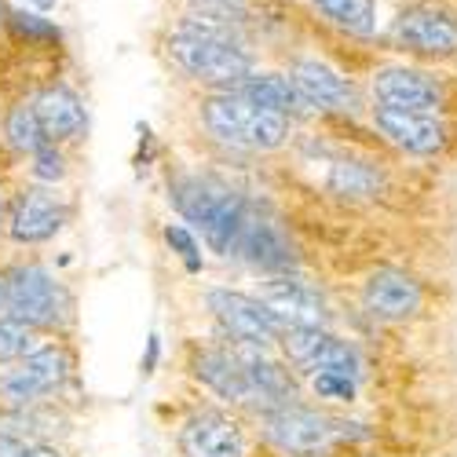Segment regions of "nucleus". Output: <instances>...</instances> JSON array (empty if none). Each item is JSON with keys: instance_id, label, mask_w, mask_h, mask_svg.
I'll return each mask as SVG.
<instances>
[{"instance_id": "nucleus-24", "label": "nucleus", "mask_w": 457, "mask_h": 457, "mask_svg": "<svg viewBox=\"0 0 457 457\" xmlns=\"http://www.w3.org/2000/svg\"><path fill=\"white\" fill-rule=\"evenodd\" d=\"M41 329H33V326H26V322H19L15 315H0V362H22L26 355H33L37 348V337Z\"/></svg>"}, {"instance_id": "nucleus-34", "label": "nucleus", "mask_w": 457, "mask_h": 457, "mask_svg": "<svg viewBox=\"0 0 457 457\" xmlns=\"http://www.w3.org/2000/svg\"><path fill=\"white\" fill-rule=\"evenodd\" d=\"M202 4H231V0H202Z\"/></svg>"}, {"instance_id": "nucleus-14", "label": "nucleus", "mask_w": 457, "mask_h": 457, "mask_svg": "<svg viewBox=\"0 0 457 457\" xmlns=\"http://www.w3.org/2000/svg\"><path fill=\"white\" fill-rule=\"evenodd\" d=\"M176 446L183 457H245V432L231 413L198 410L179 425Z\"/></svg>"}, {"instance_id": "nucleus-11", "label": "nucleus", "mask_w": 457, "mask_h": 457, "mask_svg": "<svg viewBox=\"0 0 457 457\" xmlns=\"http://www.w3.org/2000/svg\"><path fill=\"white\" fill-rule=\"evenodd\" d=\"M73 209L48 187H22L8 209V238L15 245H45L70 223Z\"/></svg>"}, {"instance_id": "nucleus-9", "label": "nucleus", "mask_w": 457, "mask_h": 457, "mask_svg": "<svg viewBox=\"0 0 457 457\" xmlns=\"http://www.w3.org/2000/svg\"><path fill=\"white\" fill-rule=\"evenodd\" d=\"M377 106L417 110V113H443L446 110V81L421 66H380L370 81Z\"/></svg>"}, {"instance_id": "nucleus-30", "label": "nucleus", "mask_w": 457, "mask_h": 457, "mask_svg": "<svg viewBox=\"0 0 457 457\" xmlns=\"http://www.w3.org/2000/svg\"><path fill=\"white\" fill-rule=\"evenodd\" d=\"M158 352H162V340H158V337H150V340H146V359H143V373H154Z\"/></svg>"}, {"instance_id": "nucleus-26", "label": "nucleus", "mask_w": 457, "mask_h": 457, "mask_svg": "<svg viewBox=\"0 0 457 457\" xmlns=\"http://www.w3.org/2000/svg\"><path fill=\"white\" fill-rule=\"evenodd\" d=\"M29 172H33V179H37V183H48V187L62 183V179H66V158H62L59 143H48V146L37 150Z\"/></svg>"}, {"instance_id": "nucleus-5", "label": "nucleus", "mask_w": 457, "mask_h": 457, "mask_svg": "<svg viewBox=\"0 0 457 457\" xmlns=\"http://www.w3.org/2000/svg\"><path fill=\"white\" fill-rule=\"evenodd\" d=\"M337 421L326 413L300 406V403H282L260 413V432L275 450L289 457H326L333 439H337Z\"/></svg>"}, {"instance_id": "nucleus-3", "label": "nucleus", "mask_w": 457, "mask_h": 457, "mask_svg": "<svg viewBox=\"0 0 457 457\" xmlns=\"http://www.w3.org/2000/svg\"><path fill=\"white\" fill-rule=\"evenodd\" d=\"M202 121L220 139L242 150H278L293 136L286 113L263 110L242 92H216L202 99Z\"/></svg>"}, {"instance_id": "nucleus-32", "label": "nucleus", "mask_w": 457, "mask_h": 457, "mask_svg": "<svg viewBox=\"0 0 457 457\" xmlns=\"http://www.w3.org/2000/svg\"><path fill=\"white\" fill-rule=\"evenodd\" d=\"M0 231H8V205H4V190H0Z\"/></svg>"}, {"instance_id": "nucleus-16", "label": "nucleus", "mask_w": 457, "mask_h": 457, "mask_svg": "<svg viewBox=\"0 0 457 457\" xmlns=\"http://www.w3.org/2000/svg\"><path fill=\"white\" fill-rule=\"evenodd\" d=\"M289 78L296 85V92L303 96L312 110H333V113H355L362 103H359V88L337 73L329 62L322 59H296Z\"/></svg>"}, {"instance_id": "nucleus-1", "label": "nucleus", "mask_w": 457, "mask_h": 457, "mask_svg": "<svg viewBox=\"0 0 457 457\" xmlns=\"http://www.w3.org/2000/svg\"><path fill=\"white\" fill-rule=\"evenodd\" d=\"M169 55L187 78L202 85H220L227 92L238 88L253 73V59L235 41L231 19H212V15L183 19V26L169 37Z\"/></svg>"}, {"instance_id": "nucleus-23", "label": "nucleus", "mask_w": 457, "mask_h": 457, "mask_svg": "<svg viewBox=\"0 0 457 457\" xmlns=\"http://www.w3.org/2000/svg\"><path fill=\"white\" fill-rule=\"evenodd\" d=\"M4 136L12 143V150H19V154H37L41 146H48V136H45V125L41 118H37V110L19 103L8 110V118H4Z\"/></svg>"}, {"instance_id": "nucleus-20", "label": "nucleus", "mask_w": 457, "mask_h": 457, "mask_svg": "<svg viewBox=\"0 0 457 457\" xmlns=\"http://www.w3.org/2000/svg\"><path fill=\"white\" fill-rule=\"evenodd\" d=\"M231 92H242V96L253 99L256 106L275 110V113H286V118L312 110L308 103H303V96L296 92L293 78H282V73H249V78H245L238 88H231Z\"/></svg>"}, {"instance_id": "nucleus-6", "label": "nucleus", "mask_w": 457, "mask_h": 457, "mask_svg": "<svg viewBox=\"0 0 457 457\" xmlns=\"http://www.w3.org/2000/svg\"><path fill=\"white\" fill-rule=\"evenodd\" d=\"M205 308L212 319L235 337V345H256L268 348L275 340L286 337L289 322L271 308L263 296H249L238 289H209L205 293Z\"/></svg>"}, {"instance_id": "nucleus-18", "label": "nucleus", "mask_w": 457, "mask_h": 457, "mask_svg": "<svg viewBox=\"0 0 457 457\" xmlns=\"http://www.w3.org/2000/svg\"><path fill=\"white\" fill-rule=\"evenodd\" d=\"M260 296L268 300L289 326H329V308H326L322 293L312 282L296 278V275L268 278L260 289Z\"/></svg>"}, {"instance_id": "nucleus-4", "label": "nucleus", "mask_w": 457, "mask_h": 457, "mask_svg": "<svg viewBox=\"0 0 457 457\" xmlns=\"http://www.w3.org/2000/svg\"><path fill=\"white\" fill-rule=\"evenodd\" d=\"M8 282V315L33 329H70L73 326V293L45 263H15L4 271Z\"/></svg>"}, {"instance_id": "nucleus-7", "label": "nucleus", "mask_w": 457, "mask_h": 457, "mask_svg": "<svg viewBox=\"0 0 457 457\" xmlns=\"http://www.w3.org/2000/svg\"><path fill=\"white\" fill-rule=\"evenodd\" d=\"M388 37L417 59H457V12L446 4H413L392 22Z\"/></svg>"}, {"instance_id": "nucleus-28", "label": "nucleus", "mask_w": 457, "mask_h": 457, "mask_svg": "<svg viewBox=\"0 0 457 457\" xmlns=\"http://www.w3.org/2000/svg\"><path fill=\"white\" fill-rule=\"evenodd\" d=\"M12 29L22 33V37H37V41H59V29L52 22H45L41 15H33V12H15Z\"/></svg>"}, {"instance_id": "nucleus-15", "label": "nucleus", "mask_w": 457, "mask_h": 457, "mask_svg": "<svg viewBox=\"0 0 457 457\" xmlns=\"http://www.w3.org/2000/svg\"><path fill=\"white\" fill-rule=\"evenodd\" d=\"M235 260L249 263L256 271H271V275H289L296 268V249L293 242L286 238L282 227L253 205L245 227H242V238H238V249H235Z\"/></svg>"}, {"instance_id": "nucleus-19", "label": "nucleus", "mask_w": 457, "mask_h": 457, "mask_svg": "<svg viewBox=\"0 0 457 457\" xmlns=\"http://www.w3.org/2000/svg\"><path fill=\"white\" fill-rule=\"evenodd\" d=\"M33 110L45 125L48 143H73V139H81L85 129H88L85 103L70 85H48L41 96L33 99Z\"/></svg>"}, {"instance_id": "nucleus-21", "label": "nucleus", "mask_w": 457, "mask_h": 457, "mask_svg": "<svg viewBox=\"0 0 457 457\" xmlns=\"http://www.w3.org/2000/svg\"><path fill=\"white\" fill-rule=\"evenodd\" d=\"M315 8L340 29L355 37H373L377 33V4L373 0H315Z\"/></svg>"}, {"instance_id": "nucleus-31", "label": "nucleus", "mask_w": 457, "mask_h": 457, "mask_svg": "<svg viewBox=\"0 0 457 457\" xmlns=\"http://www.w3.org/2000/svg\"><path fill=\"white\" fill-rule=\"evenodd\" d=\"M0 315H8V282L0 275Z\"/></svg>"}, {"instance_id": "nucleus-22", "label": "nucleus", "mask_w": 457, "mask_h": 457, "mask_svg": "<svg viewBox=\"0 0 457 457\" xmlns=\"http://www.w3.org/2000/svg\"><path fill=\"white\" fill-rule=\"evenodd\" d=\"M329 190L340 198H373L377 190H380V172L370 169L366 162H337L329 169Z\"/></svg>"}, {"instance_id": "nucleus-12", "label": "nucleus", "mask_w": 457, "mask_h": 457, "mask_svg": "<svg viewBox=\"0 0 457 457\" xmlns=\"http://www.w3.org/2000/svg\"><path fill=\"white\" fill-rule=\"evenodd\" d=\"M373 129L385 136L392 146L406 154H443L450 143V129L443 113H417V110H395V106H373Z\"/></svg>"}, {"instance_id": "nucleus-25", "label": "nucleus", "mask_w": 457, "mask_h": 457, "mask_svg": "<svg viewBox=\"0 0 457 457\" xmlns=\"http://www.w3.org/2000/svg\"><path fill=\"white\" fill-rule=\"evenodd\" d=\"M165 242H169V249L183 260V268H187L190 275H198V271H202V249H198V238L190 235L183 223H169V227H165Z\"/></svg>"}, {"instance_id": "nucleus-33", "label": "nucleus", "mask_w": 457, "mask_h": 457, "mask_svg": "<svg viewBox=\"0 0 457 457\" xmlns=\"http://www.w3.org/2000/svg\"><path fill=\"white\" fill-rule=\"evenodd\" d=\"M22 4H26V8H37V12H45V8L55 4V0H22Z\"/></svg>"}, {"instance_id": "nucleus-10", "label": "nucleus", "mask_w": 457, "mask_h": 457, "mask_svg": "<svg viewBox=\"0 0 457 457\" xmlns=\"http://www.w3.org/2000/svg\"><path fill=\"white\" fill-rule=\"evenodd\" d=\"M70 370H73V355L62 345H45L0 377V395L12 406H33L55 388H62L70 380Z\"/></svg>"}, {"instance_id": "nucleus-27", "label": "nucleus", "mask_w": 457, "mask_h": 457, "mask_svg": "<svg viewBox=\"0 0 457 457\" xmlns=\"http://www.w3.org/2000/svg\"><path fill=\"white\" fill-rule=\"evenodd\" d=\"M312 388L319 399H333V403H355V395H359L355 377H348V373H315Z\"/></svg>"}, {"instance_id": "nucleus-29", "label": "nucleus", "mask_w": 457, "mask_h": 457, "mask_svg": "<svg viewBox=\"0 0 457 457\" xmlns=\"http://www.w3.org/2000/svg\"><path fill=\"white\" fill-rule=\"evenodd\" d=\"M19 457H62V453L55 446H48V443H26Z\"/></svg>"}, {"instance_id": "nucleus-17", "label": "nucleus", "mask_w": 457, "mask_h": 457, "mask_svg": "<svg viewBox=\"0 0 457 457\" xmlns=\"http://www.w3.org/2000/svg\"><path fill=\"white\" fill-rule=\"evenodd\" d=\"M362 300L366 308L377 315V319H388V322H403V319H413L421 312V282L406 271H395V268H377L370 278H366V289H362Z\"/></svg>"}, {"instance_id": "nucleus-13", "label": "nucleus", "mask_w": 457, "mask_h": 457, "mask_svg": "<svg viewBox=\"0 0 457 457\" xmlns=\"http://www.w3.org/2000/svg\"><path fill=\"white\" fill-rule=\"evenodd\" d=\"M190 373H195L198 385H205L216 399L231 403V406L260 403V392L235 348H198L190 355Z\"/></svg>"}, {"instance_id": "nucleus-2", "label": "nucleus", "mask_w": 457, "mask_h": 457, "mask_svg": "<svg viewBox=\"0 0 457 457\" xmlns=\"http://www.w3.org/2000/svg\"><path fill=\"white\" fill-rule=\"evenodd\" d=\"M169 198L187 223L198 227L212 253L235 256L242 227L253 212V205L238 190L223 187L220 179H209V176H176L169 183Z\"/></svg>"}, {"instance_id": "nucleus-8", "label": "nucleus", "mask_w": 457, "mask_h": 457, "mask_svg": "<svg viewBox=\"0 0 457 457\" xmlns=\"http://www.w3.org/2000/svg\"><path fill=\"white\" fill-rule=\"evenodd\" d=\"M286 359L303 370V373H348V377H362V355L355 345L333 337L326 326H289L286 337L278 340Z\"/></svg>"}]
</instances>
